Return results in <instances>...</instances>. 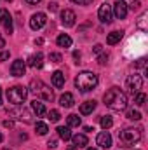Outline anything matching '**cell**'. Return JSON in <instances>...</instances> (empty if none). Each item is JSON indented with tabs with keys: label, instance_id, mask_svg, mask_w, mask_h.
Listing matches in <instances>:
<instances>
[{
	"label": "cell",
	"instance_id": "1",
	"mask_svg": "<svg viewBox=\"0 0 148 150\" xmlns=\"http://www.w3.org/2000/svg\"><path fill=\"white\" fill-rule=\"evenodd\" d=\"M103 100H105V105H106L110 110H115V112L125 110V107H127V96H125V93H124L122 89H118V87L108 89V91L105 93Z\"/></svg>",
	"mask_w": 148,
	"mask_h": 150
},
{
	"label": "cell",
	"instance_id": "2",
	"mask_svg": "<svg viewBox=\"0 0 148 150\" xmlns=\"http://www.w3.org/2000/svg\"><path fill=\"white\" fill-rule=\"evenodd\" d=\"M75 86L77 89H80L82 93H87V91H92L96 86H98V75L94 72H80L75 79Z\"/></svg>",
	"mask_w": 148,
	"mask_h": 150
},
{
	"label": "cell",
	"instance_id": "3",
	"mask_svg": "<svg viewBox=\"0 0 148 150\" xmlns=\"http://www.w3.org/2000/svg\"><path fill=\"white\" fill-rule=\"evenodd\" d=\"M141 140V129H134V127H127V129H122L118 133V142L124 149L127 147H132L134 143H138Z\"/></svg>",
	"mask_w": 148,
	"mask_h": 150
},
{
	"label": "cell",
	"instance_id": "4",
	"mask_svg": "<svg viewBox=\"0 0 148 150\" xmlns=\"http://www.w3.org/2000/svg\"><path fill=\"white\" fill-rule=\"evenodd\" d=\"M26 96H28V89L23 87V86H14V87L7 89V100H9V103H12L16 107H19L26 100Z\"/></svg>",
	"mask_w": 148,
	"mask_h": 150
},
{
	"label": "cell",
	"instance_id": "5",
	"mask_svg": "<svg viewBox=\"0 0 148 150\" xmlns=\"http://www.w3.org/2000/svg\"><path fill=\"white\" fill-rule=\"evenodd\" d=\"M127 11H129V5L124 2V0H115V4L111 5V12L115 14V18L118 19H124L127 16Z\"/></svg>",
	"mask_w": 148,
	"mask_h": 150
},
{
	"label": "cell",
	"instance_id": "6",
	"mask_svg": "<svg viewBox=\"0 0 148 150\" xmlns=\"http://www.w3.org/2000/svg\"><path fill=\"white\" fill-rule=\"evenodd\" d=\"M127 87H129V91H131L132 94L140 93L141 87H143V79H141V75H138V74L129 75V79H127Z\"/></svg>",
	"mask_w": 148,
	"mask_h": 150
},
{
	"label": "cell",
	"instance_id": "7",
	"mask_svg": "<svg viewBox=\"0 0 148 150\" xmlns=\"http://www.w3.org/2000/svg\"><path fill=\"white\" fill-rule=\"evenodd\" d=\"M111 16H113V12H111V5L110 4H101V7H99V11H98V18H99V21L101 23H111Z\"/></svg>",
	"mask_w": 148,
	"mask_h": 150
},
{
	"label": "cell",
	"instance_id": "8",
	"mask_svg": "<svg viewBox=\"0 0 148 150\" xmlns=\"http://www.w3.org/2000/svg\"><path fill=\"white\" fill-rule=\"evenodd\" d=\"M45 23H47V16H45L44 12H37V14H33L32 19H30V28H32V30H40V28L45 26Z\"/></svg>",
	"mask_w": 148,
	"mask_h": 150
},
{
	"label": "cell",
	"instance_id": "9",
	"mask_svg": "<svg viewBox=\"0 0 148 150\" xmlns=\"http://www.w3.org/2000/svg\"><path fill=\"white\" fill-rule=\"evenodd\" d=\"M75 19H77V16H75V12L72 11V9H65V11H61V23H63V26H66V28L73 26Z\"/></svg>",
	"mask_w": 148,
	"mask_h": 150
},
{
	"label": "cell",
	"instance_id": "10",
	"mask_svg": "<svg viewBox=\"0 0 148 150\" xmlns=\"http://www.w3.org/2000/svg\"><path fill=\"white\" fill-rule=\"evenodd\" d=\"M25 72H26V63H25L23 59L12 61V65H11V74L14 75V77H23Z\"/></svg>",
	"mask_w": 148,
	"mask_h": 150
},
{
	"label": "cell",
	"instance_id": "11",
	"mask_svg": "<svg viewBox=\"0 0 148 150\" xmlns=\"http://www.w3.org/2000/svg\"><path fill=\"white\" fill-rule=\"evenodd\" d=\"M96 143L101 147V149H110L111 147V136L110 133L105 129V131H101L98 136H96Z\"/></svg>",
	"mask_w": 148,
	"mask_h": 150
},
{
	"label": "cell",
	"instance_id": "12",
	"mask_svg": "<svg viewBox=\"0 0 148 150\" xmlns=\"http://www.w3.org/2000/svg\"><path fill=\"white\" fill-rule=\"evenodd\" d=\"M51 82H52L54 87H63L65 86V74L59 72V70H56L54 74L51 75Z\"/></svg>",
	"mask_w": 148,
	"mask_h": 150
},
{
	"label": "cell",
	"instance_id": "13",
	"mask_svg": "<svg viewBox=\"0 0 148 150\" xmlns=\"http://www.w3.org/2000/svg\"><path fill=\"white\" fill-rule=\"evenodd\" d=\"M28 65L33 67V68H42V67H44V54H42V52H37V54L30 56Z\"/></svg>",
	"mask_w": 148,
	"mask_h": 150
},
{
	"label": "cell",
	"instance_id": "14",
	"mask_svg": "<svg viewBox=\"0 0 148 150\" xmlns=\"http://www.w3.org/2000/svg\"><path fill=\"white\" fill-rule=\"evenodd\" d=\"M37 96H40L42 100H45V101H52L54 100V94H52V91L45 86V84H42V87L38 89V93H37Z\"/></svg>",
	"mask_w": 148,
	"mask_h": 150
},
{
	"label": "cell",
	"instance_id": "15",
	"mask_svg": "<svg viewBox=\"0 0 148 150\" xmlns=\"http://www.w3.org/2000/svg\"><path fill=\"white\" fill-rule=\"evenodd\" d=\"M75 103V98L72 93H65V94H61V98H59V105L61 107H65V108H70V107H73Z\"/></svg>",
	"mask_w": 148,
	"mask_h": 150
},
{
	"label": "cell",
	"instance_id": "16",
	"mask_svg": "<svg viewBox=\"0 0 148 150\" xmlns=\"http://www.w3.org/2000/svg\"><path fill=\"white\" fill-rule=\"evenodd\" d=\"M94 108H96V101H94V100L85 101V103L80 105V113H82V115H89V113L94 112Z\"/></svg>",
	"mask_w": 148,
	"mask_h": 150
},
{
	"label": "cell",
	"instance_id": "17",
	"mask_svg": "<svg viewBox=\"0 0 148 150\" xmlns=\"http://www.w3.org/2000/svg\"><path fill=\"white\" fill-rule=\"evenodd\" d=\"M32 110L37 113V117H42V115H45V107H44V103L40 101V100H35V101H32Z\"/></svg>",
	"mask_w": 148,
	"mask_h": 150
},
{
	"label": "cell",
	"instance_id": "18",
	"mask_svg": "<svg viewBox=\"0 0 148 150\" xmlns=\"http://www.w3.org/2000/svg\"><path fill=\"white\" fill-rule=\"evenodd\" d=\"M122 37H124V32H111V33H108V37H106V44L115 45L117 42H120Z\"/></svg>",
	"mask_w": 148,
	"mask_h": 150
},
{
	"label": "cell",
	"instance_id": "19",
	"mask_svg": "<svg viewBox=\"0 0 148 150\" xmlns=\"http://www.w3.org/2000/svg\"><path fill=\"white\" fill-rule=\"evenodd\" d=\"M56 131H58V134H59L61 140H65V142L72 140V133H70V127H68V126H66V127H65V126H59Z\"/></svg>",
	"mask_w": 148,
	"mask_h": 150
},
{
	"label": "cell",
	"instance_id": "20",
	"mask_svg": "<svg viewBox=\"0 0 148 150\" xmlns=\"http://www.w3.org/2000/svg\"><path fill=\"white\" fill-rule=\"evenodd\" d=\"M72 140H73V147H77V149L87 145V136L85 134H75V136H72Z\"/></svg>",
	"mask_w": 148,
	"mask_h": 150
},
{
	"label": "cell",
	"instance_id": "21",
	"mask_svg": "<svg viewBox=\"0 0 148 150\" xmlns=\"http://www.w3.org/2000/svg\"><path fill=\"white\" fill-rule=\"evenodd\" d=\"M56 42H58L59 47H70V45H72V37L66 35V33H61L59 37L56 38Z\"/></svg>",
	"mask_w": 148,
	"mask_h": 150
},
{
	"label": "cell",
	"instance_id": "22",
	"mask_svg": "<svg viewBox=\"0 0 148 150\" xmlns=\"http://www.w3.org/2000/svg\"><path fill=\"white\" fill-rule=\"evenodd\" d=\"M66 122H68V127H78L82 122H80V117L77 115V113H72V115H68L66 117Z\"/></svg>",
	"mask_w": 148,
	"mask_h": 150
},
{
	"label": "cell",
	"instance_id": "23",
	"mask_svg": "<svg viewBox=\"0 0 148 150\" xmlns=\"http://www.w3.org/2000/svg\"><path fill=\"white\" fill-rule=\"evenodd\" d=\"M42 84H44L42 80H38V79H33V80L30 82V91H32L33 94H37V93H38V89L42 87Z\"/></svg>",
	"mask_w": 148,
	"mask_h": 150
},
{
	"label": "cell",
	"instance_id": "24",
	"mask_svg": "<svg viewBox=\"0 0 148 150\" xmlns=\"http://www.w3.org/2000/svg\"><path fill=\"white\" fill-rule=\"evenodd\" d=\"M145 101H147V94H145V93H136V94H134V103H136L138 107L145 105Z\"/></svg>",
	"mask_w": 148,
	"mask_h": 150
},
{
	"label": "cell",
	"instance_id": "25",
	"mask_svg": "<svg viewBox=\"0 0 148 150\" xmlns=\"http://www.w3.org/2000/svg\"><path fill=\"white\" fill-rule=\"evenodd\" d=\"M35 129H37V133L40 134V136L47 134V131H49V127H47L45 122H37V124H35Z\"/></svg>",
	"mask_w": 148,
	"mask_h": 150
},
{
	"label": "cell",
	"instance_id": "26",
	"mask_svg": "<svg viewBox=\"0 0 148 150\" xmlns=\"http://www.w3.org/2000/svg\"><path fill=\"white\" fill-rule=\"evenodd\" d=\"M111 126H113L111 117H108V115H103V117H101V127H103V129H110Z\"/></svg>",
	"mask_w": 148,
	"mask_h": 150
},
{
	"label": "cell",
	"instance_id": "27",
	"mask_svg": "<svg viewBox=\"0 0 148 150\" xmlns=\"http://www.w3.org/2000/svg\"><path fill=\"white\" fill-rule=\"evenodd\" d=\"M47 115H49V120H51V122H58V120L61 119V113L58 112V110H51Z\"/></svg>",
	"mask_w": 148,
	"mask_h": 150
},
{
	"label": "cell",
	"instance_id": "28",
	"mask_svg": "<svg viewBox=\"0 0 148 150\" xmlns=\"http://www.w3.org/2000/svg\"><path fill=\"white\" fill-rule=\"evenodd\" d=\"M127 119L129 120H140L141 119V113L138 112V110H129L127 112Z\"/></svg>",
	"mask_w": 148,
	"mask_h": 150
},
{
	"label": "cell",
	"instance_id": "29",
	"mask_svg": "<svg viewBox=\"0 0 148 150\" xmlns=\"http://www.w3.org/2000/svg\"><path fill=\"white\" fill-rule=\"evenodd\" d=\"M49 59H51L52 63H61V61H63V56H61L59 52H51V54H49Z\"/></svg>",
	"mask_w": 148,
	"mask_h": 150
},
{
	"label": "cell",
	"instance_id": "30",
	"mask_svg": "<svg viewBox=\"0 0 148 150\" xmlns=\"http://www.w3.org/2000/svg\"><path fill=\"white\" fill-rule=\"evenodd\" d=\"M4 26H5V30H7L9 33H12V19H11V14L4 19Z\"/></svg>",
	"mask_w": 148,
	"mask_h": 150
},
{
	"label": "cell",
	"instance_id": "31",
	"mask_svg": "<svg viewBox=\"0 0 148 150\" xmlns=\"http://www.w3.org/2000/svg\"><path fill=\"white\" fill-rule=\"evenodd\" d=\"M106 61H108V54H101V56L98 58V63H99V65H106Z\"/></svg>",
	"mask_w": 148,
	"mask_h": 150
},
{
	"label": "cell",
	"instance_id": "32",
	"mask_svg": "<svg viewBox=\"0 0 148 150\" xmlns=\"http://www.w3.org/2000/svg\"><path fill=\"white\" fill-rule=\"evenodd\" d=\"M47 147H49V149H56V147H58V140H54V138L49 140V142H47Z\"/></svg>",
	"mask_w": 148,
	"mask_h": 150
},
{
	"label": "cell",
	"instance_id": "33",
	"mask_svg": "<svg viewBox=\"0 0 148 150\" xmlns=\"http://www.w3.org/2000/svg\"><path fill=\"white\" fill-rule=\"evenodd\" d=\"M9 16V12L5 11V9H0V23H4V19Z\"/></svg>",
	"mask_w": 148,
	"mask_h": 150
},
{
	"label": "cell",
	"instance_id": "34",
	"mask_svg": "<svg viewBox=\"0 0 148 150\" xmlns=\"http://www.w3.org/2000/svg\"><path fill=\"white\" fill-rule=\"evenodd\" d=\"M73 4H78V5H89L92 0H72Z\"/></svg>",
	"mask_w": 148,
	"mask_h": 150
},
{
	"label": "cell",
	"instance_id": "35",
	"mask_svg": "<svg viewBox=\"0 0 148 150\" xmlns=\"http://www.w3.org/2000/svg\"><path fill=\"white\" fill-rule=\"evenodd\" d=\"M9 58V51H4V52H0V61H5Z\"/></svg>",
	"mask_w": 148,
	"mask_h": 150
},
{
	"label": "cell",
	"instance_id": "36",
	"mask_svg": "<svg viewBox=\"0 0 148 150\" xmlns=\"http://www.w3.org/2000/svg\"><path fill=\"white\" fill-rule=\"evenodd\" d=\"M140 5H141V4H140V0H136V2L131 5V9H132V11H138V9H140Z\"/></svg>",
	"mask_w": 148,
	"mask_h": 150
},
{
	"label": "cell",
	"instance_id": "37",
	"mask_svg": "<svg viewBox=\"0 0 148 150\" xmlns=\"http://www.w3.org/2000/svg\"><path fill=\"white\" fill-rule=\"evenodd\" d=\"M101 49H103V45H101V44H96V45H94V49H92V51H94V52H96V54H98V52H101Z\"/></svg>",
	"mask_w": 148,
	"mask_h": 150
},
{
	"label": "cell",
	"instance_id": "38",
	"mask_svg": "<svg viewBox=\"0 0 148 150\" xmlns=\"http://www.w3.org/2000/svg\"><path fill=\"white\" fill-rule=\"evenodd\" d=\"M4 126H5V127H12L14 122H12V120H4Z\"/></svg>",
	"mask_w": 148,
	"mask_h": 150
},
{
	"label": "cell",
	"instance_id": "39",
	"mask_svg": "<svg viewBox=\"0 0 148 150\" xmlns=\"http://www.w3.org/2000/svg\"><path fill=\"white\" fill-rule=\"evenodd\" d=\"M4 45H5V40H4V37H2V35H0V49H2V47H4Z\"/></svg>",
	"mask_w": 148,
	"mask_h": 150
},
{
	"label": "cell",
	"instance_id": "40",
	"mask_svg": "<svg viewBox=\"0 0 148 150\" xmlns=\"http://www.w3.org/2000/svg\"><path fill=\"white\" fill-rule=\"evenodd\" d=\"M73 58L75 59H80V52H78V51H75L73 52Z\"/></svg>",
	"mask_w": 148,
	"mask_h": 150
},
{
	"label": "cell",
	"instance_id": "41",
	"mask_svg": "<svg viewBox=\"0 0 148 150\" xmlns=\"http://www.w3.org/2000/svg\"><path fill=\"white\" fill-rule=\"evenodd\" d=\"M49 9H51V11H56V4H54V2H52V4H49Z\"/></svg>",
	"mask_w": 148,
	"mask_h": 150
},
{
	"label": "cell",
	"instance_id": "42",
	"mask_svg": "<svg viewBox=\"0 0 148 150\" xmlns=\"http://www.w3.org/2000/svg\"><path fill=\"white\" fill-rule=\"evenodd\" d=\"M84 131H87V133H89V131H94V129H92L91 126H85V127H84Z\"/></svg>",
	"mask_w": 148,
	"mask_h": 150
},
{
	"label": "cell",
	"instance_id": "43",
	"mask_svg": "<svg viewBox=\"0 0 148 150\" xmlns=\"http://www.w3.org/2000/svg\"><path fill=\"white\" fill-rule=\"evenodd\" d=\"M40 0H26V4H38Z\"/></svg>",
	"mask_w": 148,
	"mask_h": 150
},
{
	"label": "cell",
	"instance_id": "44",
	"mask_svg": "<svg viewBox=\"0 0 148 150\" xmlns=\"http://www.w3.org/2000/svg\"><path fill=\"white\" fill-rule=\"evenodd\" d=\"M0 105H2V89H0Z\"/></svg>",
	"mask_w": 148,
	"mask_h": 150
},
{
	"label": "cell",
	"instance_id": "45",
	"mask_svg": "<svg viewBox=\"0 0 148 150\" xmlns=\"http://www.w3.org/2000/svg\"><path fill=\"white\" fill-rule=\"evenodd\" d=\"M68 150H77V147H68Z\"/></svg>",
	"mask_w": 148,
	"mask_h": 150
},
{
	"label": "cell",
	"instance_id": "46",
	"mask_svg": "<svg viewBox=\"0 0 148 150\" xmlns=\"http://www.w3.org/2000/svg\"><path fill=\"white\" fill-rule=\"evenodd\" d=\"M2 140H4V136H2V133H0V143H2Z\"/></svg>",
	"mask_w": 148,
	"mask_h": 150
},
{
	"label": "cell",
	"instance_id": "47",
	"mask_svg": "<svg viewBox=\"0 0 148 150\" xmlns=\"http://www.w3.org/2000/svg\"><path fill=\"white\" fill-rule=\"evenodd\" d=\"M87 150H96V149H87Z\"/></svg>",
	"mask_w": 148,
	"mask_h": 150
},
{
	"label": "cell",
	"instance_id": "48",
	"mask_svg": "<svg viewBox=\"0 0 148 150\" xmlns=\"http://www.w3.org/2000/svg\"><path fill=\"white\" fill-rule=\"evenodd\" d=\"M4 150H11V149H4Z\"/></svg>",
	"mask_w": 148,
	"mask_h": 150
},
{
	"label": "cell",
	"instance_id": "49",
	"mask_svg": "<svg viewBox=\"0 0 148 150\" xmlns=\"http://www.w3.org/2000/svg\"><path fill=\"white\" fill-rule=\"evenodd\" d=\"M7 2H12V0H7Z\"/></svg>",
	"mask_w": 148,
	"mask_h": 150
}]
</instances>
